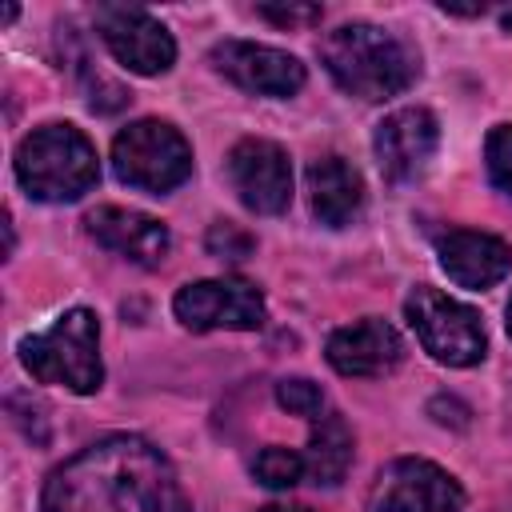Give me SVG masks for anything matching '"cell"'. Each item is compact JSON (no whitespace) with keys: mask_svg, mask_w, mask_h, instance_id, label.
I'll return each mask as SVG.
<instances>
[{"mask_svg":"<svg viewBox=\"0 0 512 512\" xmlns=\"http://www.w3.org/2000/svg\"><path fill=\"white\" fill-rule=\"evenodd\" d=\"M16 180L32 200L72 204L100 180V160L92 140L64 120L32 128L16 148Z\"/></svg>","mask_w":512,"mask_h":512,"instance_id":"3","label":"cell"},{"mask_svg":"<svg viewBox=\"0 0 512 512\" xmlns=\"http://www.w3.org/2000/svg\"><path fill=\"white\" fill-rule=\"evenodd\" d=\"M112 172L140 192H172L192 176V144L168 120H132L112 140Z\"/></svg>","mask_w":512,"mask_h":512,"instance_id":"5","label":"cell"},{"mask_svg":"<svg viewBox=\"0 0 512 512\" xmlns=\"http://www.w3.org/2000/svg\"><path fill=\"white\" fill-rule=\"evenodd\" d=\"M436 144H440V124L428 108H396L376 124V136H372L376 164L392 184L416 180L432 164Z\"/></svg>","mask_w":512,"mask_h":512,"instance_id":"12","label":"cell"},{"mask_svg":"<svg viewBox=\"0 0 512 512\" xmlns=\"http://www.w3.org/2000/svg\"><path fill=\"white\" fill-rule=\"evenodd\" d=\"M252 472H256V480H260L264 488H292V484H300V480L308 476V472H304V452L280 448V444L260 448L256 460H252Z\"/></svg>","mask_w":512,"mask_h":512,"instance_id":"18","label":"cell"},{"mask_svg":"<svg viewBox=\"0 0 512 512\" xmlns=\"http://www.w3.org/2000/svg\"><path fill=\"white\" fill-rule=\"evenodd\" d=\"M276 404H280L284 412H292V416H304V420H316V416L328 408L320 384H312V380H304V376L280 380V384H276Z\"/></svg>","mask_w":512,"mask_h":512,"instance_id":"19","label":"cell"},{"mask_svg":"<svg viewBox=\"0 0 512 512\" xmlns=\"http://www.w3.org/2000/svg\"><path fill=\"white\" fill-rule=\"evenodd\" d=\"M260 512H308V508H300V504H268Z\"/></svg>","mask_w":512,"mask_h":512,"instance_id":"23","label":"cell"},{"mask_svg":"<svg viewBox=\"0 0 512 512\" xmlns=\"http://www.w3.org/2000/svg\"><path fill=\"white\" fill-rule=\"evenodd\" d=\"M308 204L328 228H348L364 212V180L344 156H320L308 164Z\"/></svg>","mask_w":512,"mask_h":512,"instance_id":"16","label":"cell"},{"mask_svg":"<svg viewBox=\"0 0 512 512\" xmlns=\"http://www.w3.org/2000/svg\"><path fill=\"white\" fill-rule=\"evenodd\" d=\"M212 68L232 80L236 88L252 92V96H296L304 88V64L292 52H280L272 44H256V40H220L208 52Z\"/></svg>","mask_w":512,"mask_h":512,"instance_id":"11","label":"cell"},{"mask_svg":"<svg viewBox=\"0 0 512 512\" xmlns=\"http://www.w3.org/2000/svg\"><path fill=\"white\" fill-rule=\"evenodd\" d=\"M204 248H208V256H216V260L240 264V260H248V256H252L256 240H252V236H248L240 224H228V220H220V224H212V228H208V236H204Z\"/></svg>","mask_w":512,"mask_h":512,"instance_id":"21","label":"cell"},{"mask_svg":"<svg viewBox=\"0 0 512 512\" xmlns=\"http://www.w3.org/2000/svg\"><path fill=\"white\" fill-rule=\"evenodd\" d=\"M320 64L328 76L360 100H388L416 84L420 52L392 28L380 24H340L320 40Z\"/></svg>","mask_w":512,"mask_h":512,"instance_id":"2","label":"cell"},{"mask_svg":"<svg viewBox=\"0 0 512 512\" xmlns=\"http://www.w3.org/2000/svg\"><path fill=\"white\" fill-rule=\"evenodd\" d=\"M308 448H304V472L312 484H340L348 464H352V428L344 424V416L336 408H324L316 420H308Z\"/></svg>","mask_w":512,"mask_h":512,"instance_id":"17","label":"cell"},{"mask_svg":"<svg viewBox=\"0 0 512 512\" xmlns=\"http://www.w3.org/2000/svg\"><path fill=\"white\" fill-rule=\"evenodd\" d=\"M436 260L444 276L460 288H492L512 272V248L492 232L452 228L436 240Z\"/></svg>","mask_w":512,"mask_h":512,"instance_id":"15","label":"cell"},{"mask_svg":"<svg viewBox=\"0 0 512 512\" xmlns=\"http://www.w3.org/2000/svg\"><path fill=\"white\" fill-rule=\"evenodd\" d=\"M176 320L188 332H256L268 316V304L260 296L256 284L236 280V276H220V280H196L184 284L172 300Z\"/></svg>","mask_w":512,"mask_h":512,"instance_id":"8","label":"cell"},{"mask_svg":"<svg viewBox=\"0 0 512 512\" xmlns=\"http://www.w3.org/2000/svg\"><path fill=\"white\" fill-rule=\"evenodd\" d=\"M88 224V236L96 244H104L108 252L140 264V268H156L164 264L168 248H172V236L168 228L148 216V212H136V208H120V204H100L84 216Z\"/></svg>","mask_w":512,"mask_h":512,"instance_id":"13","label":"cell"},{"mask_svg":"<svg viewBox=\"0 0 512 512\" xmlns=\"http://www.w3.org/2000/svg\"><path fill=\"white\" fill-rule=\"evenodd\" d=\"M500 24H504V28H508V32H512V8H508V12H504V16H500Z\"/></svg>","mask_w":512,"mask_h":512,"instance_id":"24","label":"cell"},{"mask_svg":"<svg viewBox=\"0 0 512 512\" xmlns=\"http://www.w3.org/2000/svg\"><path fill=\"white\" fill-rule=\"evenodd\" d=\"M20 364L32 380L68 388L88 396L104 384L100 364V320L92 308H68L52 320V328L20 340Z\"/></svg>","mask_w":512,"mask_h":512,"instance_id":"4","label":"cell"},{"mask_svg":"<svg viewBox=\"0 0 512 512\" xmlns=\"http://www.w3.org/2000/svg\"><path fill=\"white\" fill-rule=\"evenodd\" d=\"M96 28H100V40L108 44V52L116 56V64H124L136 76H164L176 64L172 32L144 8L104 4L96 12Z\"/></svg>","mask_w":512,"mask_h":512,"instance_id":"9","label":"cell"},{"mask_svg":"<svg viewBox=\"0 0 512 512\" xmlns=\"http://www.w3.org/2000/svg\"><path fill=\"white\" fill-rule=\"evenodd\" d=\"M228 184L256 216H280L292 204V164L276 140L248 136L228 152Z\"/></svg>","mask_w":512,"mask_h":512,"instance_id":"10","label":"cell"},{"mask_svg":"<svg viewBox=\"0 0 512 512\" xmlns=\"http://www.w3.org/2000/svg\"><path fill=\"white\" fill-rule=\"evenodd\" d=\"M508 336H512V300H508Z\"/></svg>","mask_w":512,"mask_h":512,"instance_id":"25","label":"cell"},{"mask_svg":"<svg viewBox=\"0 0 512 512\" xmlns=\"http://www.w3.org/2000/svg\"><path fill=\"white\" fill-rule=\"evenodd\" d=\"M324 356L340 376H388L404 360V340L388 320L364 316L356 324L336 328L328 336Z\"/></svg>","mask_w":512,"mask_h":512,"instance_id":"14","label":"cell"},{"mask_svg":"<svg viewBox=\"0 0 512 512\" xmlns=\"http://www.w3.org/2000/svg\"><path fill=\"white\" fill-rule=\"evenodd\" d=\"M40 512H192V500L156 444L120 432L52 468Z\"/></svg>","mask_w":512,"mask_h":512,"instance_id":"1","label":"cell"},{"mask_svg":"<svg viewBox=\"0 0 512 512\" xmlns=\"http://www.w3.org/2000/svg\"><path fill=\"white\" fill-rule=\"evenodd\" d=\"M484 168L488 180L512 196V124H496L484 140Z\"/></svg>","mask_w":512,"mask_h":512,"instance_id":"20","label":"cell"},{"mask_svg":"<svg viewBox=\"0 0 512 512\" xmlns=\"http://www.w3.org/2000/svg\"><path fill=\"white\" fill-rule=\"evenodd\" d=\"M404 316L420 340V348L448 368H472L484 360L488 352V336L480 324V312L460 304L456 296L432 288V284H416L404 300Z\"/></svg>","mask_w":512,"mask_h":512,"instance_id":"6","label":"cell"},{"mask_svg":"<svg viewBox=\"0 0 512 512\" xmlns=\"http://www.w3.org/2000/svg\"><path fill=\"white\" fill-rule=\"evenodd\" d=\"M368 512H464V488L424 456L384 464L368 488Z\"/></svg>","mask_w":512,"mask_h":512,"instance_id":"7","label":"cell"},{"mask_svg":"<svg viewBox=\"0 0 512 512\" xmlns=\"http://www.w3.org/2000/svg\"><path fill=\"white\" fill-rule=\"evenodd\" d=\"M256 12L280 28H304L320 20V4H260Z\"/></svg>","mask_w":512,"mask_h":512,"instance_id":"22","label":"cell"}]
</instances>
